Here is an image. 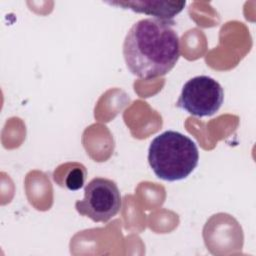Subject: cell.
<instances>
[{"label":"cell","instance_id":"obj_1","mask_svg":"<svg viewBox=\"0 0 256 256\" xmlns=\"http://www.w3.org/2000/svg\"><path fill=\"white\" fill-rule=\"evenodd\" d=\"M175 22L144 18L134 23L123 42V57L128 70L141 79L166 75L180 57V41Z\"/></svg>","mask_w":256,"mask_h":256},{"label":"cell","instance_id":"obj_2","mask_svg":"<svg viewBox=\"0 0 256 256\" xmlns=\"http://www.w3.org/2000/svg\"><path fill=\"white\" fill-rule=\"evenodd\" d=\"M199 151L188 136L167 130L156 136L148 149V162L154 174L173 182L187 178L197 167Z\"/></svg>","mask_w":256,"mask_h":256},{"label":"cell","instance_id":"obj_3","mask_svg":"<svg viewBox=\"0 0 256 256\" xmlns=\"http://www.w3.org/2000/svg\"><path fill=\"white\" fill-rule=\"evenodd\" d=\"M122 200L117 184L103 177L93 178L84 188V198L75 203L80 215L94 222H107L118 214Z\"/></svg>","mask_w":256,"mask_h":256},{"label":"cell","instance_id":"obj_4","mask_svg":"<svg viewBox=\"0 0 256 256\" xmlns=\"http://www.w3.org/2000/svg\"><path fill=\"white\" fill-rule=\"evenodd\" d=\"M224 100V91L215 79L200 75L188 80L182 87L176 107L196 117L214 115Z\"/></svg>","mask_w":256,"mask_h":256},{"label":"cell","instance_id":"obj_5","mask_svg":"<svg viewBox=\"0 0 256 256\" xmlns=\"http://www.w3.org/2000/svg\"><path fill=\"white\" fill-rule=\"evenodd\" d=\"M109 5L130 9L137 13H144L154 18L163 20H172L185 7V1H109Z\"/></svg>","mask_w":256,"mask_h":256},{"label":"cell","instance_id":"obj_6","mask_svg":"<svg viewBox=\"0 0 256 256\" xmlns=\"http://www.w3.org/2000/svg\"><path fill=\"white\" fill-rule=\"evenodd\" d=\"M87 176L84 165L76 162H69L60 165L53 173L54 181L61 187L70 191H76L83 187Z\"/></svg>","mask_w":256,"mask_h":256}]
</instances>
